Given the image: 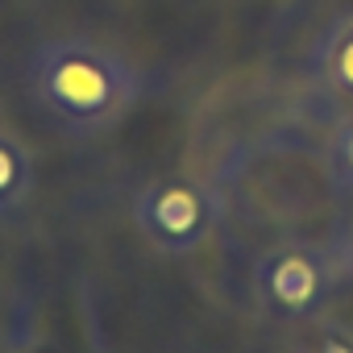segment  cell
Instances as JSON below:
<instances>
[{
  "mask_svg": "<svg viewBox=\"0 0 353 353\" xmlns=\"http://www.w3.org/2000/svg\"><path fill=\"white\" fill-rule=\"evenodd\" d=\"M30 88L42 112L79 137L121 125L141 96L133 63L92 38L42 42L30 59Z\"/></svg>",
  "mask_w": 353,
  "mask_h": 353,
  "instance_id": "1",
  "label": "cell"
},
{
  "mask_svg": "<svg viewBox=\"0 0 353 353\" xmlns=\"http://www.w3.org/2000/svg\"><path fill=\"white\" fill-rule=\"evenodd\" d=\"M225 216V200L212 183L196 174H162L145 183L133 200V225L145 245L158 254H192L200 250Z\"/></svg>",
  "mask_w": 353,
  "mask_h": 353,
  "instance_id": "2",
  "label": "cell"
},
{
  "mask_svg": "<svg viewBox=\"0 0 353 353\" xmlns=\"http://www.w3.org/2000/svg\"><path fill=\"white\" fill-rule=\"evenodd\" d=\"M336 279H341L336 254L316 250L307 241H283L254 262V299L266 316L299 324L324 312Z\"/></svg>",
  "mask_w": 353,
  "mask_h": 353,
  "instance_id": "3",
  "label": "cell"
},
{
  "mask_svg": "<svg viewBox=\"0 0 353 353\" xmlns=\"http://www.w3.org/2000/svg\"><path fill=\"white\" fill-rule=\"evenodd\" d=\"M34 179L38 170H34L30 145L17 133L0 129V216L26 208V200L34 196Z\"/></svg>",
  "mask_w": 353,
  "mask_h": 353,
  "instance_id": "4",
  "label": "cell"
},
{
  "mask_svg": "<svg viewBox=\"0 0 353 353\" xmlns=\"http://www.w3.org/2000/svg\"><path fill=\"white\" fill-rule=\"evenodd\" d=\"M320 71L336 96L353 100V13L328 30L324 50H320Z\"/></svg>",
  "mask_w": 353,
  "mask_h": 353,
  "instance_id": "5",
  "label": "cell"
},
{
  "mask_svg": "<svg viewBox=\"0 0 353 353\" xmlns=\"http://www.w3.org/2000/svg\"><path fill=\"white\" fill-rule=\"evenodd\" d=\"M291 353H353V324L324 316V312L312 320H299Z\"/></svg>",
  "mask_w": 353,
  "mask_h": 353,
  "instance_id": "6",
  "label": "cell"
},
{
  "mask_svg": "<svg viewBox=\"0 0 353 353\" xmlns=\"http://www.w3.org/2000/svg\"><path fill=\"white\" fill-rule=\"evenodd\" d=\"M328 166L336 174V183L353 188V117L332 133V145H328Z\"/></svg>",
  "mask_w": 353,
  "mask_h": 353,
  "instance_id": "7",
  "label": "cell"
},
{
  "mask_svg": "<svg viewBox=\"0 0 353 353\" xmlns=\"http://www.w3.org/2000/svg\"><path fill=\"white\" fill-rule=\"evenodd\" d=\"M13 353H59L46 336H21L17 345H13Z\"/></svg>",
  "mask_w": 353,
  "mask_h": 353,
  "instance_id": "8",
  "label": "cell"
},
{
  "mask_svg": "<svg viewBox=\"0 0 353 353\" xmlns=\"http://www.w3.org/2000/svg\"><path fill=\"white\" fill-rule=\"evenodd\" d=\"M336 262H341V274L353 283V233H349V241H345V250L336 254Z\"/></svg>",
  "mask_w": 353,
  "mask_h": 353,
  "instance_id": "9",
  "label": "cell"
}]
</instances>
